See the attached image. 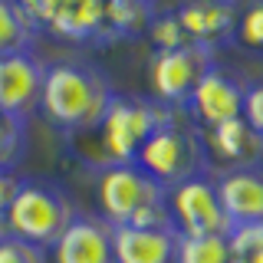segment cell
<instances>
[{
	"label": "cell",
	"instance_id": "cell-27",
	"mask_svg": "<svg viewBox=\"0 0 263 263\" xmlns=\"http://www.w3.org/2000/svg\"><path fill=\"white\" fill-rule=\"evenodd\" d=\"M7 234V227H4V220H0V237H4Z\"/></svg>",
	"mask_w": 263,
	"mask_h": 263
},
{
	"label": "cell",
	"instance_id": "cell-11",
	"mask_svg": "<svg viewBox=\"0 0 263 263\" xmlns=\"http://www.w3.org/2000/svg\"><path fill=\"white\" fill-rule=\"evenodd\" d=\"M208 142V158H211V175L234 168H250V164H263V135L250 122L230 119L224 125H214L204 132Z\"/></svg>",
	"mask_w": 263,
	"mask_h": 263
},
{
	"label": "cell",
	"instance_id": "cell-1",
	"mask_svg": "<svg viewBox=\"0 0 263 263\" xmlns=\"http://www.w3.org/2000/svg\"><path fill=\"white\" fill-rule=\"evenodd\" d=\"M115 89L102 66L89 60L46 63L40 112L66 135H89L102 122Z\"/></svg>",
	"mask_w": 263,
	"mask_h": 263
},
{
	"label": "cell",
	"instance_id": "cell-14",
	"mask_svg": "<svg viewBox=\"0 0 263 263\" xmlns=\"http://www.w3.org/2000/svg\"><path fill=\"white\" fill-rule=\"evenodd\" d=\"M49 253H53V263H115L112 227L102 217L79 214Z\"/></svg>",
	"mask_w": 263,
	"mask_h": 263
},
{
	"label": "cell",
	"instance_id": "cell-20",
	"mask_svg": "<svg viewBox=\"0 0 263 263\" xmlns=\"http://www.w3.org/2000/svg\"><path fill=\"white\" fill-rule=\"evenodd\" d=\"M234 43L253 56H263V0H253L237 10Z\"/></svg>",
	"mask_w": 263,
	"mask_h": 263
},
{
	"label": "cell",
	"instance_id": "cell-13",
	"mask_svg": "<svg viewBox=\"0 0 263 263\" xmlns=\"http://www.w3.org/2000/svg\"><path fill=\"white\" fill-rule=\"evenodd\" d=\"M214 181H217L230 224L234 227L263 224V164L220 171V175H214Z\"/></svg>",
	"mask_w": 263,
	"mask_h": 263
},
{
	"label": "cell",
	"instance_id": "cell-25",
	"mask_svg": "<svg viewBox=\"0 0 263 263\" xmlns=\"http://www.w3.org/2000/svg\"><path fill=\"white\" fill-rule=\"evenodd\" d=\"M16 191H20V178H16V171L0 168V220L7 217V211H10Z\"/></svg>",
	"mask_w": 263,
	"mask_h": 263
},
{
	"label": "cell",
	"instance_id": "cell-2",
	"mask_svg": "<svg viewBox=\"0 0 263 263\" xmlns=\"http://www.w3.org/2000/svg\"><path fill=\"white\" fill-rule=\"evenodd\" d=\"M175 115V109L155 102L152 96L115 92L102 122L96 125V132H89V135H96V152L86 155V161L99 164V171L112 168V164H135L145 142Z\"/></svg>",
	"mask_w": 263,
	"mask_h": 263
},
{
	"label": "cell",
	"instance_id": "cell-23",
	"mask_svg": "<svg viewBox=\"0 0 263 263\" xmlns=\"http://www.w3.org/2000/svg\"><path fill=\"white\" fill-rule=\"evenodd\" d=\"M0 263H49L43 247H33L13 234L0 237Z\"/></svg>",
	"mask_w": 263,
	"mask_h": 263
},
{
	"label": "cell",
	"instance_id": "cell-6",
	"mask_svg": "<svg viewBox=\"0 0 263 263\" xmlns=\"http://www.w3.org/2000/svg\"><path fill=\"white\" fill-rule=\"evenodd\" d=\"M211 66H217L214 49H204L194 43L181 49L152 53V60H148V86H152V92L148 96L175 112H184L187 102H191V92L197 89V82L208 76Z\"/></svg>",
	"mask_w": 263,
	"mask_h": 263
},
{
	"label": "cell",
	"instance_id": "cell-5",
	"mask_svg": "<svg viewBox=\"0 0 263 263\" xmlns=\"http://www.w3.org/2000/svg\"><path fill=\"white\" fill-rule=\"evenodd\" d=\"M96 197L109 227H132L148 208L168 204V187L158 184L138 164H112L99 171Z\"/></svg>",
	"mask_w": 263,
	"mask_h": 263
},
{
	"label": "cell",
	"instance_id": "cell-15",
	"mask_svg": "<svg viewBox=\"0 0 263 263\" xmlns=\"http://www.w3.org/2000/svg\"><path fill=\"white\" fill-rule=\"evenodd\" d=\"M178 230H145V227H112L115 263H175Z\"/></svg>",
	"mask_w": 263,
	"mask_h": 263
},
{
	"label": "cell",
	"instance_id": "cell-18",
	"mask_svg": "<svg viewBox=\"0 0 263 263\" xmlns=\"http://www.w3.org/2000/svg\"><path fill=\"white\" fill-rule=\"evenodd\" d=\"M175 263H230V234L227 237H178Z\"/></svg>",
	"mask_w": 263,
	"mask_h": 263
},
{
	"label": "cell",
	"instance_id": "cell-16",
	"mask_svg": "<svg viewBox=\"0 0 263 263\" xmlns=\"http://www.w3.org/2000/svg\"><path fill=\"white\" fill-rule=\"evenodd\" d=\"M158 0H105V43L148 36Z\"/></svg>",
	"mask_w": 263,
	"mask_h": 263
},
{
	"label": "cell",
	"instance_id": "cell-7",
	"mask_svg": "<svg viewBox=\"0 0 263 263\" xmlns=\"http://www.w3.org/2000/svg\"><path fill=\"white\" fill-rule=\"evenodd\" d=\"M40 30L82 46H105V0H16Z\"/></svg>",
	"mask_w": 263,
	"mask_h": 263
},
{
	"label": "cell",
	"instance_id": "cell-4",
	"mask_svg": "<svg viewBox=\"0 0 263 263\" xmlns=\"http://www.w3.org/2000/svg\"><path fill=\"white\" fill-rule=\"evenodd\" d=\"M79 217L72 197L63 191L56 181L46 178H20V191H16L10 211L4 217L7 234L20 237L33 247L53 250V243L69 230V224Z\"/></svg>",
	"mask_w": 263,
	"mask_h": 263
},
{
	"label": "cell",
	"instance_id": "cell-9",
	"mask_svg": "<svg viewBox=\"0 0 263 263\" xmlns=\"http://www.w3.org/2000/svg\"><path fill=\"white\" fill-rule=\"evenodd\" d=\"M243 92H247V86L234 72H227L224 66H211L208 76L197 82V89L191 92V102H187L184 112L197 128L208 132L214 125H224L230 119H240Z\"/></svg>",
	"mask_w": 263,
	"mask_h": 263
},
{
	"label": "cell",
	"instance_id": "cell-21",
	"mask_svg": "<svg viewBox=\"0 0 263 263\" xmlns=\"http://www.w3.org/2000/svg\"><path fill=\"white\" fill-rule=\"evenodd\" d=\"M148 43H152L155 53H161V49L191 46V40H187V33L181 27V20L175 16V10H158V16H155L152 27H148Z\"/></svg>",
	"mask_w": 263,
	"mask_h": 263
},
{
	"label": "cell",
	"instance_id": "cell-17",
	"mask_svg": "<svg viewBox=\"0 0 263 263\" xmlns=\"http://www.w3.org/2000/svg\"><path fill=\"white\" fill-rule=\"evenodd\" d=\"M36 36H40V27L27 16V10L16 0H0V60L33 53Z\"/></svg>",
	"mask_w": 263,
	"mask_h": 263
},
{
	"label": "cell",
	"instance_id": "cell-24",
	"mask_svg": "<svg viewBox=\"0 0 263 263\" xmlns=\"http://www.w3.org/2000/svg\"><path fill=\"white\" fill-rule=\"evenodd\" d=\"M243 119L263 135V82H250L243 92Z\"/></svg>",
	"mask_w": 263,
	"mask_h": 263
},
{
	"label": "cell",
	"instance_id": "cell-19",
	"mask_svg": "<svg viewBox=\"0 0 263 263\" xmlns=\"http://www.w3.org/2000/svg\"><path fill=\"white\" fill-rule=\"evenodd\" d=\"M27 119H16V115L0 112V168H16L27 155Z\"/></svg>",
	"mask_w": 263,
	"mask_h": 263
},
{
	"label": "cell",
	"instance_id": "cell-12",
	"mask_svg": "<svg viewBox=\"0 0 263 263\" xmlns=\"http://www.w3.org/2000/svg\"><path fill=\"white\" fill-rule=\"evenodd\" d=\"M175 16L181 20L187 40L194 46L214 49L234 43V30H237V10L227 0H184L175 7Z\"/></svg>",
	"mask_w": 263,
	"mask_h": 263
},
{
	"label": "cell",
	"instance_id": "cell-3",
	"mask_svg": "<svg viewBox=\"0 0 263 263\" xmlns=\"http://www.w3.org/2000/svg\"><path fill=\"white\" fill-rule=\"evenodd\" d=\"M135 164L148 171L158 184L171 187L194 181L201 175H211V158H208V142H204V128H197L187 112H178L171 122L155 132L138 152Z\"/></svg>",
	"mask_w": 263,
	"mask_h": 263
},
{
	"label": "cell",
	"instance_id": "cell-22",
	"mask_svg": "<svg viewBox=\"0 0 263 263\" xmlns=\"http://www.w3.org/2000/svg\"><path fill=\"white\" fill-rule=\"evenodd\" d=\"M230 263H263V224L230 230Z\"/></svg>",
	"mask_w": 263,
	"mask_h": 263
},
{
	"label": "cell",
	"instance_id": "cell-8",
	"mask_svg": "<svg viewBox=\"0 0 263 263\" xmlns=\"http://www.w3.org/2000/svg\"><path fill=\"white\" fill-rule=\"evenodd\" d=\"M168 211H171L175 230L181 237H214V234L227 237L234 230L214 175H201L194 181H184V184L171 187Z\"/></svg>",
	"mask_w": 263,
	"mask_h": 263
},
{
	"label": "cell",
	"instance_id": "cell-26",
	"mask_svg": "<svg viewBox=\"0 0 263 263\" xmlns=\"http://www.w3.org/2000/svg\"><path fill=\"white\" fill-rule=\"evenodd\" d=\"M230 7H234V10H240V7H247V4H253V0H227Z\"/></svg>",
	"mask_w": 263,
	"mask_h": 263
},
{
	"label": "cell",
	"instance_id": "cell-10",
	"mask_svg": "<svg viewBox=\"0 0 263 263\" xmlns=\"http://www.w3.org/2000/svg\"><path fill=\"white\" fill-rule=\"evenodd\" d=\"M43 76L46 63L33 53L0 60V112L16 115V119H30L33 112H40Z\"/></svg>",
	"mask_w": 263,
	"mask_h": 263
}]
</instances>
